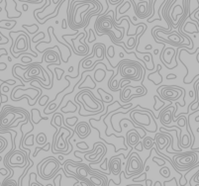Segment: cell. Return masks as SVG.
<instances>
[{
	"mask_svg": "<svg viewBox=\"0 0 199 186\" xmlns=\"http://www.w3.org/2000/svg\"><path fill=\"white\" fill-rule=\"evenodd\" d=\"M155 185H158V186H160V185H163V184H162V183H160V181H157V182L155 183Z\"/></svg>",
	"mask_w": 199,
	"mask_h": 186,
	"instance_id": "9",
	"label": "cell"
},
{
	"mask_svg": "<svg viewBox=\"0 0 199 186\" xmlns=\"http://www.w3.org/2000/svg\"><path fill=\"white\" fill-rule=\"evenodd\" d=\"M163 185H178V184L176 183L175 178L173 177L172 179L170 180V181H165V182H163Z\"/></svg>",
	"mask_w": 199,
	"mask_h": 186,
	"instance_id": "5",
	"label": "cell"
},
{
	"mask_svg": "<svg viewBox=\"0 0 199 186\" xmlns=\"http://www.w3.org/2000/svg\"><path fill=\"white\" fill-rule=\"evenodd\" d=\"M146 49H152V47H151V46H147V47H146Z\"/></svg>",
	"mask_w": 199,
	"mask_h": 186,
	"instance_id": "14",
	"label": "cell"
},
{
	"mask_svg": "<svg viewBox=\"0 0 199 186\" xmlns=\"http://www.w3.org/2000/svg\"><path fill=\"white\" fill-rule=\"evenodd\" d=\"M1 1H2V0H0V3H1Z\"/></svg>",
	"mask_w": 199,
	"mask_h": 186,
	"instance_id": "15",
	"label": "cell"
},
{
	"mask_svg": "<svg viewBox=\"0 0 199 186\" xmlns=\"http://www.w3.org/2000/svg\"><path fill=\"white\" fill-rule=\"evenodd\" d=\"M146 185H153V182L151 180H147L146 179Z\"/></svg>",
	"mask_w": 199,
	"mask_h": 186,
	"instance_id": "7",
	"label": "cell"
},
{
	"mask_svg": "<svg viewBox=\"0 0 199 186\" xmlns=\"http://www.w3.org/2000/svg\"><path fill=\"white\" fill-rule=\"evenodd\" d=\"M170 77H171V75H168V76H167V79H170ZM172 77H173V78H175L176 76H175L174 74H173V75H172Z\"/></svg>",
	"mask_w": 199,
	"mask_h": 186,
	"instance_id": "11",
	"label": "cell"
},
{
	"mask_svg": "<svg viewBox=\"0 0 199 186\" xmlns=\"http://www.w3.org/2000/svg\"><path fill=\"white\" fill-rule=\"evenodd\" d=\"M2 90H3V91H5V92H7V91H9V88H8V86H4Z\"/></svg>",
	"mask_w": 199,
	"mask_h": 186,
	"instance_id": "8",
	"label": "cell"
},
{
	"mask_svg": "<svg viewBox=\"0 0 199 186\" xmlns=\"http://www.w3.org/2000/svg\"><path fill=\"white\" fill-rule=\"evenodd\" d=\"M130 163H131V167H132L134 170H137L138 168H139V166H140V163H139V162H138L137 159H135V158H133V157H131V159H130Z\"/></svg>",
	"mask_w": 199,
	"mask_h": 186,
	"instance_id": "1",
	"label": "cell"
},
{
	"mask_svg": "<svg viewBox=\"0 0 199 186\" xmlns=\"http://www.w3.org/2000/svg\"><path fill=\"white\" fill-rule=\"evenodd\" d=\"M144 145H145V149H147V150L151 149V148H152V145H153L152 140H151L150 138H149V139L147 138L146 141H145V143H144Z\"/></svg>",
	"mask_w": 199,
	"mask_h": 186,
	"instance_id": "3",
	"label": "cell"
},
{
	"mask_svg": "<svg viewBox=\"0 0 199 186\" xmlns=\"http://www.w3.org/2000/svg\"><path fill=\"white\" fill-rule=\"evenodd\" d=\"M2 185H19L18 183L14 180H10V179H5L3 181V184Z\"/></svg>",
	"mask_w": 199,
	"mask_h": 186,
	"instance_id": "4",
	"label": "cell"
},
{
	"mask_svg": "<svg viewBox=\"0 0 199 186\" xmlns=\"http://www.w3.org/2000/svg\"><path fill=\"white\" fill-rule=\"evenodd\" d=\"M8 170L6 169V168H0V174H2L3 176H5V175L8 174Z\"/></svg>",
	"mask_w": 199,
	"mask_h": 186,
	"instance_id": "6",
	"label": "cell"
},
{
	"mask_svg": "<svg viewBox=\"0 0 199 186\" xmlns=\"http://www.w3.org/2000/svg\"><path fill=\"white\" fill-rule=\"evenodd\" d=\"M160 173L162 174V176L163 177H165V178H167L168 176L170 175V169H168L167 167H163L162 169L160 170Z\"/></svg>",
	"mask_w": 199,
	"mask_h": 186,
	"instance_id": "2",
	"label": "cell"
},
{
	"mask_svg": "<svg viewBox=\"0 0 199 186\" xmlns=\"http://www.w3.org/2000/svg\"><path fill=\"white\" fill-rule=\"evenodd\" d=\"M120 57H124V54H123V52H121V54H120Z\"/></svg>",
	"mask_w": 199,
	"mask_h": 186,
	"instance_id": "13",
	"label": "cell"
},
{
	"mask_svg": "<svg viewBox=\"0 0 199 186\" xmlns=\"http://www.w3.org/2000/svg\"><path fill=\"white\" fill-rule=\"evenodd\" d=\"M72 69H74V67H72V66H70L69 69V71H72Z\"/></svg>",
	"mask_w": 199,
	"mask_h": 186,
	"instance_id": "12",
	"label": "cell"
},
{
	"mask_svg": "<svg viewBox=\"0 0 199 186\" xmlns=\"http://www.w3.org/2000/svg\"><path fill=\"white\" fill-rule=\"evenodd\" d=\"M23 8H24V11H26V10L28 9V6H27V5H24Z\"/></svg>",
	"mask_w": 199,
	"mask_h": 186,
	"instance_id": "10",
	"label": "cell"
}]
</instances>
